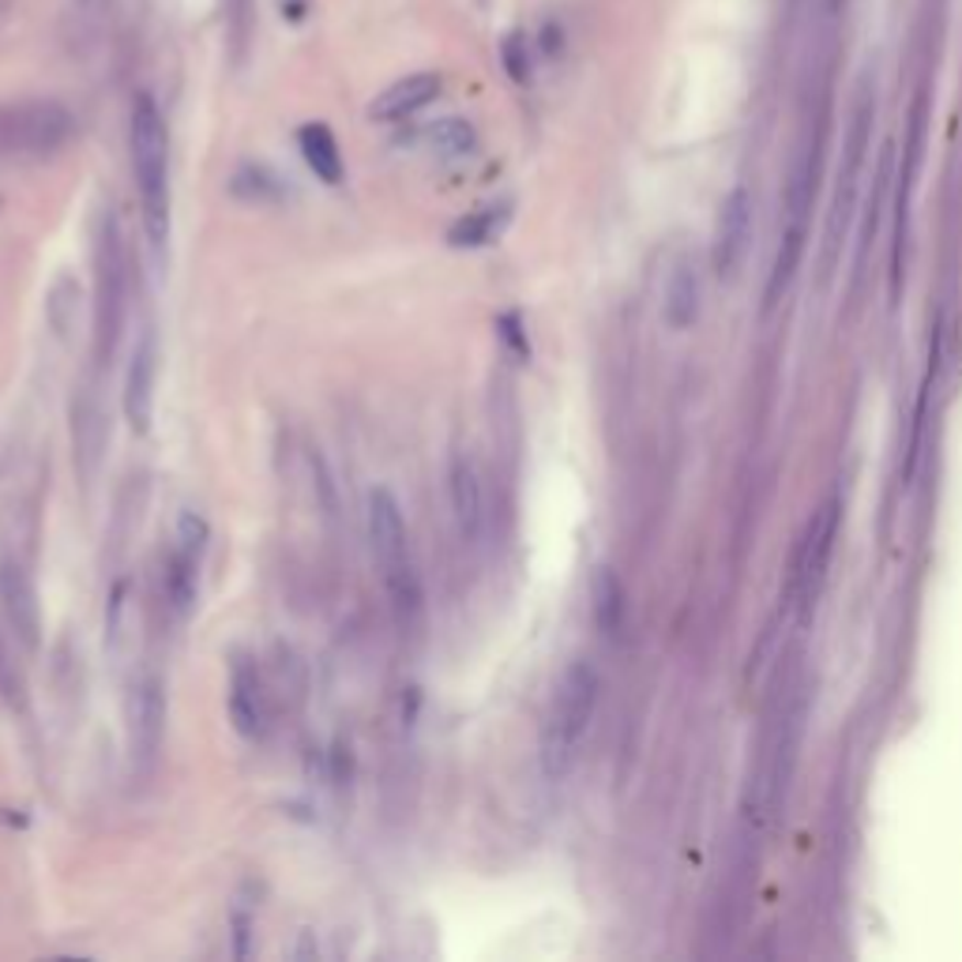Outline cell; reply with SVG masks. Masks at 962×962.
<instances>
[{
    "label": "cell",
    "mask_w": 962,
    "mask_h": 962,
    "mask_svg": "<svg viewBox=\"0 0 962 962\" xmlns=\"http://www.w3.org/2000/svg\"><path fill=\"white\" fill-rule=\"evenodd\" d=\"M132 147V174H136L143 233L151 248H162L169 241V140L166 121L151 95H136L129 124Z\"/></svg>",
    "instance_id": "cell-1"
},
{
    "label": "cell",
    "mask_w": 962,
    "mask_h": 962,
    "mask_svg": "<svg viewBox=\"0 0 962 962\" xmlns=\"http://www.w3.org/2000/svg\"><path fill=\"white\" fill-rule=\"evenodd\" d=\"M368 542H373V561L380 568L391 613L399 620L402 632H407L421 617V579L418 568H413L402 508L388 489H373V497H368Z\"/></svg>",
    "instance_id": "cell-2"
},
{
    "label": "cell",
    "mask_w": 962,
    "mask_h": 962,
    "mask_svg": "<svg viewBox=\"0 0 962 962\" xmlns=\"http://www.w3.org/2000/svg\"><path fill=\"white\" fill-rule=\"evenodd\" d=\"M598 673L587 662H572L553 688V704L542 726V767L550 778H564L590 733L598 710Z\"/></svg>",
    "instance_id": "cell-3"
},
{
    "label": "cell",
    "mask_w": 962,
    "mask_h": 962,
    "mask_svg": "<svg viewBox=\"0 0 962 962\" xmlns=\"http://www.w3.org/2000/svg\"><path fill=\"white\" fill-rule=\"evenodd\" d=\"M129 305V253L117 214H102L95 233V362L110 365Z\"/></svg>",
    "instance_id": "cell-4"
},
{
    "label": "cell",
    "mask_w": 962,
    "mask_h": 962,
    "mask_svg": "<svg viewBox=\"0 0 962 962\" xmlns=\"http://www.w3.org/2000/svg\"><path fill=\"white\" fill-rule=\"evenodd\" d=\"M797 730H801V696H794L789 704H778L775 715L767 718L763 752L756 756V775H752L749 794H744V816H749L752 823H763L771 812H775L782 789H786Z\"/></svg>",
    "instance_id": "cell-5"
},
{
    "label": "cell",
    "mask_w": 962,
    "mask_h": 962,
    "mask_svg": "<svg viewBox=\"0 0 962 962\" xmlns=\"http://www.w3.org/2000/svg\"><path fill=\"white\" fill-rule=\"evenodd\" d=\"M71 113L60 102H23L0 110V158H42L65 147Z\"/></svg>",
    "instance_id": "cell-6"
},
{
    "label": "cell",
    "mask_w": 962,
    "mask_h": 962,
    "mask_svg": "<svg viewBox=\"0 0 962 962\" xmlns=\"http://www.w3.org/2000/svg\"><path fill=\"white\" fill-rule=\"evenodd\" d=\"M834 534H839V500H827L823 508L812 511L805 527V538L794 553V575H789L786 601L797 609V617H808L820 598V587L827 579V564H831Z\"/></svg>",
    "instance_id": "cell-7"
},
{
    "label": "cell",
    "mask_w": 962,
    "mask_h": 962,
    "mask_svg": "<svg viewBox=\"0 0 962 962\" xmlns=\"http://www.w3.org/2000/svg\"><path fill=\"white\" fill-rule=\"evenodd\" d=\"M812 196H816V158L805 155L801 166L794 174V185H789V200H786V226H782V245L775 256V267H771V286H767V301H778V294L794 283L797 267H801L805 256V237H808V211H812Z\"/></svg>",
    "instance_id": "cell-8"
},
{
    "label": "cell",
    "mask_w": 962,
    "mask_h": 962,
    "mask_svg": "<svg viewBox=\"0 0 962 962\" xmlns=\"http://www.w3.org/2000/svg\"><path fill=\"white\" fill-rule=\"evenodd\" d=\"M869 129H872V102L858 106V117H853V129L847 140V158H842L839 169V188H834V203H831V219H827V253H823V267L834 264V253L842 245V233L850 226L853 214V200H858V177L861 166H865V147H869Z\"/></svg>",
    "instance_id": "cell-9"
},
{
    "label": "cell",
    "mask_w": 962,
    "mask_h": 962,
    "mask_svg": "<svg viewBox=\"0 0 962 962\" xmlns=\"http://www.w3.org/2000/svg\"><path fill=\"white\" fill-rule=\"evenodd\" d=\"M162 733H166V696L155 677H143L129 692V752L136 771L147 775L162 752Z\"/></svg>",
    "instance_id": "cell-10"
},
{
    "label": "cell",
    "mask_w": 962,
    "mask_h": 962,
    "mask_svg": "<svg viewBox=\"0 0 962 962\" xmlns=\"http://www.w3.org/2000/svg\"><path fill=\"white\" fill-rule=\"evenodd\" d=\"M155 380H158V343H155V331H143L136 350H132L129 376H124V418H129L136 436H143L151 429Z\"/></svg>",
    "instance_id": "cell-11"
},
{
    "label": "cell",
    "mask_w": 962,
    "mask_h": 962,
    "mask_svg": "<svg viewBox=\"0 0 962 962\" xmlns=\"http://www.w3.org/2000/svg\"><path fill=\"white\" fill-rule=\"evenodd\" d=\"M230 722L245 741H259L267 733V692L256 662L233 659L230 665Z\"/></svg>",
    "instance_id": "cell-12"
},
{
    "label": "cell",
    "mask_w": 962,
    "mask_h": 962,
    "mask_svg": "<svg viewBox=\"0 0 962 962\" xmlns=\"http://www.w3.org/2000/svg\"><path fill=\"white\" fill-rule=\"evenodd\" d=\"M0 601H4V613L12 620L15 635L31 646H38V632H42V609H38V595H34V583L15 561L0 564Z\"/></svg>",
    "instance_id": "cell-13"
},
{
    "label": "cell",
    "mask_w": 962,
    "mask_h": 962,
    "mask_svg": "<svg viewBox=\"0 0 962 962\" xmlns=\"http://www.w3.org/2000/svg\"><path fill=\"white\" fill-rule=\"evenodd\" d=\"M447 493H452V516L463 542H478L482 538V478L478 463L466 452L452 455V471H447Z\"/></svg>",
    "instance_id": "cell-14"
},
{
    "label": "cell",
    "mask_w": 962,
    "mask_h": 962,
    "mask_svg": "<svg viewBox=\"0 0 962 962\" xmlns=\"http://www.w3.org/2000/svg\"><path fill=\"white\" fill-rule=\"evenodd\" d=\"M436 95H440V76H433V71H413V76L391 84L388 91L368 106V113H373V121H402V117L425 110Z\"/></svg>",
    "instance_id": "cell-15"
},
{
    "label": "cell",
    "mask_w": 962,
    "mask_h": 962,
    "mask_svg": "<svg viewBox=\"0 0 962 962\" xmlns=\"http://www.w3.org/2000/svg\"><path fill=\"white\" fill-rule=\"evenodd\" d=\"M298 147H301L305 166H309L323 185L343 181V155H339V143L331 136L328 124H305L298 132Z\"/></svg>",
    "instance_id": "cell-16"
},
{
    "label": "cell",
    "mask_w": 962,
    "mask_h": 962,
    "mask_svg": "<svg viewBox=\"0 0 962 962\" xmlns=\"http://www.w3.org/2000/svg\"><path fill=\"white\" fill-rule=\"evenodd\" d=\"M196 583H200V561L181 550L169 553L166 561V598L177 617H188L196 606Z\"/></svg>",
    "instance_id": "cell-17"
},
{
    "label": "cell",
    "mask_w": 962,
    "mask_h": 962,
    "mask_svg": "<svg viewBox=\"0 0 962 962\" xmlns=\"http://www.w3.org/2000/svg\"><path fill=\"white\" fill-rule=\"evenodd\" d=\"M508 222V207H482V211L458 219L452 230H447V245L452 248H482L505 230Z\"/></svg>",
    "instance_id": "cell-18"
},
{
    "label": "cell",
    "mask_w": 962,
    "mask_h": 962,
    "mask_svg": "<svg viewBox=\"0 0 962 962\" xmlns=\"http://www.w3.org/2000/svg\"><path fill=\"white\" fill-rule=\"evenodd\" d=\"M71 436H76V447H79L76 455L87 458L84 474L91 478V458L98 455V447H102V410H98L91 391L71 407Z\"/></svg>",
    "instance_id": "cell-19"
},
{
    "label": "cell",
    "mask_w": 962,
    "mask_h": 962,
    "mask_svg": "<svg viewBox=\"0 0 962 962\" xmlns=\"http://www.w3.org/2000/svg\"><path fill=\"white\" fill-rule=\"evenodd\" d=\"M744 233H749V200H744V192H733L722 211V233H718V272L733 267L744 245Z\"/></svg>",
    "instance_id": "cell-20"
},
{
    "label": "cell",
    "mask_w": 962,
    "mask_h": 962,
    "mask_svg": "<svg viewBox=\"0 0 962 962\" xmlns=\"http://www.w3.org/2000/svg\"><path fill=\"white\" fill-rule=\"evenodd\" d=\"M429 140H433V147L447 158H463L478 147V132H474V124L463 121V117H444V121H436L433 129H429Z\"/></svg>",
    "instance_id": "cell-21"
},
{
    "label": "cell",
    "mask_w": 962,
    "mask_h": 962,
    "mask_svg": "<svg viewBox=\"0 0 962 962\" xmlns=\"http://www.w3.org/2000/svg\"><path fill=\"white\" fill-rule=\"evenodd\" d=\"M230 188H233V196H241V200H275L278 177L267 166H241L237 174H233Z\"/></svg>",
    "instance_id": "cell-22"
},
{
    "label": "cell",
    "mask_w": 962,
    "mask_h": 962,
    "mask_svg": "<svg viewBox=\"0 0 962 962\" xmlns=\"http://www.w3.org/2000/svg\"><path fill=\"white\" fill-rule=\"evenodd\" d=\"M207 538H211V530H207L203 516H196V511H185V516L177 519V542H174V550H181L188 556H196V561H203Z\"/></svg>",
    "instance_id": "cell-23"
},
{
    "label": "cell",
    "mask_w": 962,
    "mask_h": 962,
    "mask_svg": "<svg viewBox=\"0 0 962 962\" xmlns=\"http://www.w3.org/2000/svg\"><path fill=\"white\" fill-rule=\"evenodd\" d=\"M500 57H505V68L516 84H527L530 79V53H527V38L523 34H508L505 46H500Z\"/></svg>",
    "instance_id": "cell-24"
},
{
    "label": "cell",
    "mask_w": 962,
    "mask_h": 962,
    "mask_svg": "<svg viewBox=\"0 0 962 962\" xmlns=\"http://www.w3.org/2000/svg\"><path fill=\"white\" fill-rule=\"evenodd\" d=\"M692 312H696V283L688 275H677V283L670 290V320L688 323Z\"/></svg>",
    "instance_id": "cell-25"
},
{
    "label": "cell",
    "mask_w": 962,
    "mask_h": 962,
    "mask_svg": "<svg viewBox=\"0 0 962 962\" xmlns=\"http://www.w3.org/2000/svg\"><path fill=\"white\" fill-rule=\"evenodd\" d=\"M617 609H620V590H617V583L609 579V575H601L598 579V620L601 624H613L617 620Z\"/></svg>",
    "instance_id": "cell-26"
},
{
    "label": "cell",
    "mask_w": 962,
    "mask_h": 962,
    "mask_svg": "<svg viewBox=\"0 0 962 962\" xmlns=\"http://www.w3.org/2000/svg\"><path fill=\"white\" fill-rule=\"evenodd\" d=\"M497 331H500V339H505V343L516 350L519 357H527L530 354V346H527V335H523V328H519V317L516 312H508V317H500L497 320Z\"/></svg>",
    "instance_id": "cell-27"
},
{
    "label": "cell",
    "mask_w": 962,
    "mask_h": 962,
    "mask_svg": "<svg viewBox=\"0 0 962 962\" xmlns=\"http://www.w3.org/2000/svg\"><path fill=\"white\" fill-rule=\"evenodd\" d=\"M0 692H4V696H8V704H15V699L23 696V685H20V677H15L12 665H8L4 646H0Z\"/></svg>",
    "instance_id": "cell-28"
},
{
    "label": "cell",
    "mask_w": 962,
    "mask_h": 962,
    "mask_svg": "<svg viewBox=\"0 0 962 962\" xmlns=\"http://www.w3.org/2000/svg\"><path fill=\"white\" fill-rule=\"evenodd\" d=\"M233 937H237V948H233V955L245 959L248 955V917H233Z\"/></svg>",
    "instance_id": "cell-29"
},
{
    "label": "cell",
    "mask_w": 962,
    "mask_h": 962,
    "mask_svg": "<svg viewBox=\"0 0 962 962\" xmlns=\"http://www.w3.org/2000/svg\"><path fill=\"white\" fill-rule=\"evenodd\" d=\"M106 4H110V0H76V8H79V12H87V15H98Z\"/></svg>",
    "instance_id": "cell-30"
},
{
    "label": "cell",
    "mask_w": 962,
    "mask_h": 962,
    "mask_svg": "<svg viewBox=\"0 0 962 962\" xmlns=\"http://www.w3.org/2000/svg\"><path fill=\"white\" fill-rule=\"evenodd\" d=\"M827 4H831V12H839V8H842V0H827Z\"/></svg>",
    "instance_id": "cell-31"
},
{
    "label": "cell",
    "mask_w": 962,
    "mask_h": 962,
    "mask_svg": "<svg viewBox=\"0 0 962 962\" xmlns=\"http://www.w3.org/2000/svg\"><path fill=\"white\" fill-rule=\"evenodd\" d=\"M4 4H8V0H0V12H4Z\"/></svg>",
    "instance_id": "cell-32"
}]
</instances>
